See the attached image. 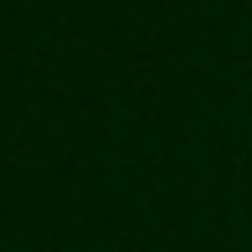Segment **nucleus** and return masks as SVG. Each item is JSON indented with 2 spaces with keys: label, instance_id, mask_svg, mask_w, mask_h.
Segmentation results:
<instances>
[]
</instances>
